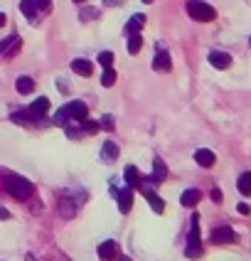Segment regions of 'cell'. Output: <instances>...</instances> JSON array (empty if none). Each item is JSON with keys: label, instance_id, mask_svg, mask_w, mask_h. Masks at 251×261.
I'll return each mask as SVG.
<instances>
[{"label": "cell", "instance_id": "16", "mask_svg": "<svg viewBox=\"0 0 251 261\" xmlns=\"http://www.w3.org/2000/svg\"><path fill=\"white\" fill-rule=\"evenodd\" d=\"M116 252H119V247H116V242H104L101 247H99V257L104 261H109V259H116Z\"/></svg>", "mask_w": 251, "mask_h": 261}, {"label": "cell", "instance_id": "13", "mask_svg": "<svg viewBox=\"0 0 251 261\" xmlns=\"http://www.w3.org/2000/svg\"><path fill=\"white\" fill-rule=\"evenodd\" d=\"M168 178V168H165V163L160 160V158H155L153 160V183L158 185V183H163Z\"/></svg>", "mask_w": 251, "mask_h": 261}, {"label": "cell", "instance_id": "6", "mask_svg": "<svg viewBox=\"0 0 251 261\" xmlns=\"http://www.w3.org/2000/svg\"><path fill=\"white\" fill-rule=\"evenodd\" d=\"M212 242L214 244H232V242H237V234L232 227H219L212 232Z\"/></svg>", "mask_w": 251, "mask_h": 261}, {"label": "cell", "instance_id": "24", "mask_svg": "<svg viewBox=\"0 0 251 261\" xmlns=\"http://www.w3.org/2000/svg\"><path fill=\"white\" fill-rule=\"evenodd\" d=\"M60 212H62L64 217H74V214H76V202L62 199V202H60Z\"/></svg>", "mask_w": 251, "mask_h": 261}, {"label": "cell", "instance_id": "23", "mask_svg": "<svg viewBox=\"0 0 251 261\" xmlns=\"http://www.w3.org/2000/svg\"><path fill=\"white\" fill-rule=\"evenodd\" d=\"M140 47H143V37H140L138 32H135V35H130V37H128V52H130V55H138V52H140Z\"/></svg>", "mask_w": 251, "mask_h": 261}, {"label": "cell", "instance_id": "7", "mask_svg": "<svg viewBox=\"0 0 251 261\" xmlns=\"http://www.w3.org/2000/svg\"><path fill=\"white\" fill-rule=\"evenodd\" d=\"M209 65L214 66V69H227V66L232 65V57L227 52H209Z\"/></svg>", "mask_w": 251, "mask_h": 261}, {"label": "cell", "instance_id": "33", "mask_svg": "<svg viewBox=\"0 0 251 261\" xmlns=\"http://www.w3.org/2000/svg\"><path fill=\"white\" fill-rule=\"evenodd\" d=\"M239 212H242V214H249V204L242 202V204H239Z\"/></svg>", "mask_w": 251, "mask_h": 261}, {"label": "cell", "instance_id": "25", "mask_svg": "<svg viewBox=\"0 0 251 261\" xmlns=\"http://www.w3.org/2000/svg\"><path fill=\"white\" fill-rule=\"evenodd\" d=\"M101 84L104 86H114L116 84V71L109 66V69H104V74H101Z\"/></svg>", "mask_w": 251, "mask_h": 261}, {"label": "cell", "instance_id": "19", "mask_svg": "<svg viewBox=\"0 0 251 261\" xmlns=\"http://www.w3.org/2000/svg\"><path fill=\"white\" fill-rule=\"evenodd\" d=\"M20 10L25 12V17H27L30 22L37 20V5H35V0H22V2H20Z\"/></svg>", "mask_w": 251, "mask_h": 261}, {"label": "cell", "instance_id": "5", "mask_svg": "<svg viewBox=\"0 0 251 261\" xmlns=\"http://www.w3.org/2000/svg\"><path fill=\"white\" fill-rule=\"evenodd\" d=\"M47 111H50V99L40 96V99L32 101V106L27 109V116H30V121H35V119H42Z\"/></svg>", "mask_w": 251, "mask_h": 261}, {"label": "cell", "instance_id": "30", "mask_svg": "<svg viewBox=\"0 0 251 261\" xmlns=\"http://www.w3.org/2000/svg\"><path fill=\"white\" fill-rule=\"evenodd\" d=\"M212 202H217V204H219V202H222V190H212Z\"/></svg>", "mask_w": 251, "mask_h": 261}, {"label": "cell", "instance_id": "27", "mask_svg": "<svg viewBox=\"0 0 251 261\" xmlns=\"http://www.w3.org/2000/svg\"><path fill=\"white\" fill-rule=\"evenodd\" d=\"M99 62H101L104 69H109V66L114 65V52H101V55H99Z\"/></svg>", "mask_w": 251, "mask_h": 261}, {"label": "cell", "instance_id": "17", "mask_svg": "<svg viewBox=\"0 0 251 261\" xmlns=\"http://www.w3.org/2000/svg\"><path fill=\"white\" fill-rule=\"evenodd\" d=\"M101 158H104L106 163L116 160V158H119V145H116L114 140H106V143H104V148H101Z\"/></svg>", "mask_w": 251, "mask_h": 261}, {"label": "cell", "instance_id": "32", "mask_svg": "<svg viewBox=\"0 0 251 261\" xmlns=\"http://www.w3.org/2000/svg\"><path fill=\"white\" fill-rule=\"evenodd\" d=\"M0 219H10V212L5 207H0Z\"/></svg>", "mask_w": 251, "mask_h": 261}, {"label": "cell", "instance_id": "29", "mask_svg": "<svg viewBox=\"0 0 251 261\" xmlns=\"http://www.w3.org/2000/svg\"><path fill=\"white\" fill-rule=\"evenodd\" d=\"M94 15H99V12H96V10H94V7H86V10H84V12H81V17H84V20H91V17H94Z\"/></svg>", "mask_w": 251, "mask_h": 261}, {"label": "cell", "instance_id": "15", "mask_svg": "<svg viewBox=\"0 0 251 261\" xmlns=\"http://www.w3.org/2000/svg\"><path fill=\"white\" fill-rule=\"evenodd\" d=\"M130 204H133V190L126 188V190L119 193V209H121L124 214H128V212H130Z\"/></svg>", "mask_w": 251, "mask_h": 261}, {"label": "cell", "instance_id": "14", "mask_svg": "<svg viewBox=\"0 0 251 261\" xmlns=\"http://www.w3.org/2000/svg\"><path fill=\"white\" fill-rule=\"evenodd\" d=\"M143 195H145V199H148V204H150V207H153V209H155L158 214H160V212L165 209V202H163L160 197L155 195V193H153L150 188H143Z\"/></svg>", "mask_w": 251, "mask_h": 261}, {"label": "cell", "instance_id": "10", "mask_svg": "<svg viewBox=\"0 0 251 261\" xmlns=\"http://www.w3.org/2000/svg\"><path fill=\"white\" fill-rule=\"evenodd\" d=\"M194 160H197L202 168H212L214 160H217V155H214L212 150H207V148H199V150L194 153Z\"/></svg>", "mask_w": 251, "mask_h": 261}, {"label": "cell", "instance_id": "31", "mask_svg": "<svg viewBox=\"0 0 251 261\" xmlns=\"http://www.w3.org/2000/svg\"><path fill=\"white\" fill-rule=\"evenodd\" d=\"M104 129H114V121H111V116H106V119H104Z\"/></svg>", "mask_w": 251, "mask_h": 261}, {"label": "cell", "instance_id": "22", "mask_svg": "<svg viewBox=\"0 0 251 261\" xmlns=\"http://www.w3.org/2000/svg\"><path fill=\"white\" fill-rule=\"evenodd\" d=\"M143 25H145V15H133V17H130V22H128V27H126V30H128V32H130V35H135V32H138V30H140V27H143Z\"/></svg>", "mask_w": 251, "mask_h": 261}, {"label": "cell", "instance_id": "2", "mask_svg": "<svg viewBox=\"0 0 251 261\" xmlns=\"http://www.w3.org/2000/svg\"><path fill=\"white\" fill-rule=\"evenodd\" d=\"M185 7H188V15L192 20H197V22H212L217 17V10L212 5L202 2V0H188Z\"/></svg>", "mask_w": 251, "mask_h": 261}, {"label": "cell", "instance_id": "36", "mask_svg": "<svg viewBox=\"0 0 251 261\" xmlns=\"http://www.w3.org/2000/svg\"><path fill=\"white\" fill-rule=\"evenodd\" d=\"M74 2H84V0H74Z\"/></svg>", "mask_w": 251, "mask_h": 261}, {"label": "cell", "instance_id": "3", "mask_svg": "<svg viewBox=\"0 0 251 261\" xmlns=\"http://www.w3.org/2000/svg\"><path fill=\"white\" fill-rule=\"evenodd\" d=\"M189 222H192V224H189V237H188V249H185V257L197 259V257H202V247H199V217L194 214Z\"/></svg>", "mask_w": 251, "mask_h": 261}, {"label": "cell", "instance_id": "21", "mask_svg": "<svg viewBox=\"0 0 251 261\" xmlns=\"http://www.w3.org/2000/svg\"><path fill=\"white\" fill-rule=\"evenodd\" d=\"M237 188H239L242 195H251V173H242V175H239Z\"/></svg>", "mask_w": 251, "mask_h": 261}, {"label": "cell", "instance_id": "28", "mask_svg": "<svg viewBox=\"0 0 251 261\" xmlns=\"http://www.w3.org/2000/svg\"><path fill=\"white\" fill-rule=\"evenodd\" d=\"M37 5V12H50L52 10V0H35Z\"/></svg>", "mask_w": 251, "mask_h": 261}, {"label": "cell", "instance_id": "26", "mask_svg": "<svg viewBox=\"0 0 251 261\" xmlns=\"http://www.w3.org/2000/svg\"><path fill=\"white\" fill-rule=\"evenodd\" d=\"M81 124V130L84 133H96V130L101 129V124L99 121H91V119H84V121H79Z\"/></svg>", "mask_w": 251, "mask_h": 261}, {"label": "cell", "instance_id": "20", "mask_svg": "<svg viewBox=\"0 0 251 261\" xmlns=\"http://www.w3.org/2000/svg\"><path fill=\"white\" fill-rule=\"evenodd\" d=\"M199 199H202V193H199V190H185L183 197H180V202H183L185 207H194Z\"/></svg>", "mask_w": 251, "mask_h": 261}, {"label": "cell", "instance_id": "9", "mask_svg": "<svg viewBox=\"0 0 251 261\" xmlns=\"http://www.w3.org/2000/svg\"><path fill=\"white\" fill-rule=\"evenodd\" d=\"M20 50V37L17 35H10L7 40H2V45H0V55H5V57H10L12 52H17Z\"/></svg>", "mask_w": 251, "mask_h": 261}, {"label": "cell", "instance_id": "4", "mask_svg": "<svg viewBox=\"0 0 251 261\" xmlns=\"http://www.w3.org/2000/svg\"><path fill=\"white\" fill-rule=\"evenodd\" d=\"M62 109L69 121H84V119H89V109H86L84 101H71V104H66Z\"/></svg>", "mask_w": 251, "mask_h": 261}, {"label": "cell", "instance_id": "8", "mask_svg": "<svg viewBox=\"0 0 251 261\" xmlns=\"http://www.w3.org/2000/svg\"><path fill=\"white\" fill-rule=\"evenodd\" d=\"M71 71L79 74V76H91L94 74V65L89 60H74L71 62Z\"/></svg>", "mask_w": 251, "mask_h": 261}, {"label": "cell", "instance_id": "1", "mask_svg": "<svg viewBox=\"0 0 251 261\" xmlns=\"http://www.w3.org/2000/svg\"><path fill=\"white\" fill-rule=\"evenodd\" d=\"M5 190L15 197V199H30L32 193H35L32 183L25 180V178H17V175H10V178L5 180Z\"/></svg>", "mask_w": 251, "mask_h": 261}, {"label": "cell", "instance_id": "18", "mask_svg": "<svg viewBox=\"0 0 251 261\" xmlns=\"http://www.w3.org/2000/svg\"><path fill=\"white\" fill-rule=\"evenodd\" d=\"M15 89H17L20 94H32V91H35V81H32V76H17Z\"/></svg>", "mask_w": 251, "mask_h": 261}, {"label": "cell", "instance_id": "12", "mask_svg": "<svg viewBox=\"0 0 251 261\" xmlns=\"http://www.w3.org/2000/svg\"><path fill=\"white\" fill-rule=\"evenodd\" d=\"M124 175H126V183H128V188H130V190H133V188H140L143 178H140V173H138V168H135V165H128Z\"/></svg>", "mask_w": 251, "mask_h": 261}, {"label": "cell", "instance_id": "34", "mask_svg": "<svg viewBox=\"0 0 251 261\" xmlns=\"http://www.w3.org/2000/svg\"><path fill=\"white\" fill-rule=\"evenodd\" d=\"M2 25H5V15L0 12V27H2Z\"/></svg>", "mask_w": 251, "mask_h": 261}, {"label": "cell", "instance_id": "11", "mask_svg": "<svg viewBox=\"0 0 251 261\" xmlns=\"http://www.w3.org/2000/svg\"><path fill=\"white\" fill-rule=\"evenodd\" d=\"M170 66H173L170 55H168L165 50H160V52L155 55V60H153V69H158V71H170Z\"/></svg>", "mask_w": 251, "mask_h": 261}, {"label": "cell", "instance_id": "35", "mask_svg": "<svg viewBox=\"0 0 251 261\" xmlns=\"http://www.w3.org/2000/svg\"><path fill=\"white\" fill-rule=\"evenodd\" d=\"M143 2H153V0H143Z\"/></svg>", "mask_w": 251, "mask_h": 261}]
</instances>
